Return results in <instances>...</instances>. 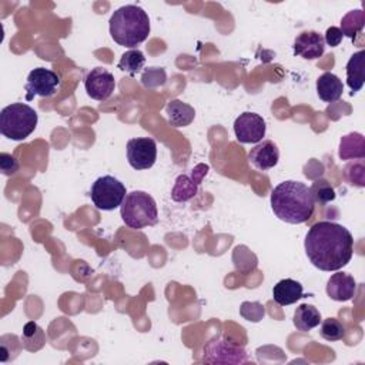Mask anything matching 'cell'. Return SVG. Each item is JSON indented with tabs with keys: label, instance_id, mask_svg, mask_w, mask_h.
<instances>
[{
	"label": "cell",
	"instance_id": "obj_1",
	"mask_svg": "<svg viewBox=\"0 0 365 365\" xmlns=\"http://www.w3.org/2000/svg\"><path fill=\"white\" fill-rule=\"evenodd\" d=\"M304 247L309 262L321 271H338L354 255L352 234L332 221L314 224L307 232Z\"/></svg>",
	"mask_w": 365,
	"mask_h": 365
},
{
	"label": "cell",
	"instance_id": "obj_2",
	"mask_svg": "<svg viewBox=\"0 0 365 365\" xmlns=\"http://www.w3.org/2000/svg\"><path fill=\"white\" fill-rule=\"evenodd\" d=\"M269 201L275 217L288 224L308 221L315 208L309 187L295 180L279 182L272 190Z\"/></svg>",
	"mask_w": 365,
	"mask_h": 365
},
{
	"label": "cell",
	"instance_id": "obj_3",
	"mask_svg": "<svg viewBox=\"0 0 365 365\" xmlns=\"http://www.w3.org/2000/svg\"><path fill=\"white\" fill-rule=\"evenodd\" d=\"M108 24L113 40L124 47H135L145 41L150 34V19L147 13L135 4L117 9L111 14Z\"/></svg>",
	"mask_w": 365,
	"mask_h": 365
},
{
	"label": "cell",
	"instance_id": "obj_4",
	"mask_svg": "<svg viewBox=\"0 0 365 365\" xmlns=\"http://www.w3.org/2000/svg\"><path fill=\"white\" fill-rule=\"evenodd\" d=\"M123 222L133 230L155 225L158 221V211L154 198L144 191H131L125 195L120 205Z\"/></svg>",
	"mask_w": 365,
	"mask_h": 365
},
{
	"label": "cell",
	"instance_id": "obj_5",
	"mask_svg": "<svg viewBox=\"0 0 365 365\" xmlns=\"http://www.w3.org/2000/svg\"><path fill=\"white\" fill-rule=\"evenodd\" d=\"M37 121L38 117L33 107L24 103H13L0 113V133L10 140L21 141L34 131Z\"/></svg>",
	"mask_w": 365,
	"mask_h": 365
},
{
	"label": "cell",
	"instance_id": "obj_6",
	"mask_svg": "<svg viewBox=\"0 0 365 365\" xmlns=\"http://www.w3.org/2000/svg\"><path fill=\"white\" fill-rule=\"evenodd\" d=\"M125 195V185L113 175L98 177L90 190L93 204L103 211H111L120 207Z\"/></svg>",
	"mask_w": 365,
	"mask_h": 365
},
{
	"label": "cell",
	"instance_id": "obj_7",
	"mask_svg": "<svg viewBox=\"0 0 365 365\" xmlns=\"http://www.w3.org/2000/svg\"><path fill=\"white\" fill-rule=\"evenodd\" d=\"M204 361L211 364H244L247 352L244 346L225 339H212L204 346Z\"/></svg>",
	"mask_w": 365,
	"mask_h": 365
},
{
	"label": "cell",
	"instance_id": "obj_8",
	"mask_svg": "<svg viewBox=\"0 0 365 365\" xmlns=\"http://www.w3.org/2000/svg\"><path fill=\"white\" fill-rule=\"evenodd\" d=\"M60 86V77L50 68L46 67H36L27 76L26 83V98L30 101L34 96L40 97H50L56 94Z\"/></svg>",
	"mask_w": 365,
	"mask_h": 365
},
{
	"label": "cell",
	"instance_id": "obj_9",
	"mask_svg": "<svg viewBox=\"0 0 365 365\" xmlns=\"http://www.w3.org/2000/svg\"><path fill=\"white\" fill-rule=\"evenodd\" d=\"M127 160L134 170H147L157 160V144L150 137H137L127 141Z\"/></svg>",
	"mask_w": 365,
	"mask_h": 365
},
{
	"label": "cell",
	"instance_id": "obj_10",
	"mask_svg": "<svg viewBox=\"0 0 365 365\" xmlns=\"http://www.w3.org/2000/svg\"><path fill=\"white\" fill-rule=\"evenodd\" d=\"M265 120L257 113H242L234 121V134L242 144H257L265 135Z\"/></svg>",
	"mask_w": 365,
	"mask_h": 365
},
{
	"label": "cell",
	"instance_id": "obj_11",
	"mask_svg": "<svg viewBox=\"0 0 365 365\" xmlns=\"http://www.w3.org/2000/svg\"><path fill=\"white\" fill-rule=\"evenodd\" d=\"M84 87L88 97L97 101H104L113 94L115 88V80L107 68L96 67L86 76Z\"/></svg>",
	"mask_w": 365,
	"mask_h": 365
},
{
	"label": "cell",
	"instance_id": "obj_12",
	"mask_svg": "<svg viewBox=\"0 0 365 365\" xmlns=\"http://www.w3.org/2000/svg\"><path fill=\"white\" fill-rule=\"evenodd\" d=\"M207 171H208V165L198 164L191 171V175H185V174L178 175L171 190V198L178 202L191 200L197 194L198 185L201 184V180L207 174Z\"/></svg>",
	"mask_w": 365,
	"mask_h": 365
},
{
	"label": "cell",
	"instance_id": "obj_13",
	"mask_svg": "<svg viewBox=\"0 0 365 365\" xmlns=\"http://www.w3.org/2000/svg\"><path fill=\"white\" fill-rule=\"evenodd\" d=\"M325 51V40L324 36L318 31L308 30L302 31L295 37L294 41V54L299 56L305 60L319 58Z\"/></svg>",
	"mask_w": 365,
	"mask_h": 365
},
{
	"label": "cell",
	"instance_id": "obj_14",
	"mask_svg": "<svg viewBox=\"0 0 365 365\" xmlns=\"http://www.w3.org/2000/svg\"><path fill=\"white\" fill-rule=\"evenodd\" d=\"M279 160V150L271 140H262L254 145L248 153V161L258 170L267 171L277 165Z\"/></svg>",
	"mask_w": 365,
	"mask_h": 365
},
{
	"label": "cell",
	"instance_id": "obj_15",
	"mask_svg": "<svg viewBox=\"0 0 365 365\" xmlns=\"http://www.w3.org/2000/svg\"><path fill=\"white\" fill-rule=\"evenodd\" d=\"M356 289V282L352 275L346 272H335L327 282V294L331 299L345 302L352 299Z\"/></svg>",
	"mask_w": 365,
	"mask_h": 365
},
{
	"label": "cell",
	"instance_id": "obj_16",
	"mask_svg": "<svg viewBox=\"0 0 365 365\" xmlns=\"http://www.w3.org/2000/svg\"><path fill=\"white\" fill-rule=\"evenodd\" d=\"M302 297H304L302 285L292 278L281 279L272 288V298L281 307L291 305L298 299H301Z\"/></svg>",
	"mask_w": 365,
	"mask_h": 365
},
{
	"label": "cell",
	"instance_id": "obj_17",
	"mask_svg": "<svg viewBox=\"0 0 365 365\" xmlns=\"http://www.w3.org/2000/svg\"><path fill=\"white\" fill-rule=\"evenodd\" d=\"M344 93V84L338 76L331 71H325L317 80V94L325 103H334L341 98Z\"/></svg>",
	"mask_w": 365,
	"mask_h": 365
},
{
	"label": "cell",
	"instance_id": "obj_18",
	"mask_svg": "<svg viewBox=\"0 0 365 365\" xmlns=\"http://www.w3.org/2000/svg\"><path fill=\"white\" fill-rule=\"evenodd\" d=\"M365 51L359 50L351 56L346 63V84L351 88V94L354 96L359 91L365 81Z\"/></svg>",
	"mask_w": 365,
	"mask_h": 365
},
{
	"label": "cell",
	"instance_id": "obj_19",
	"mask_svg": "<svg viewBox=\"0 0 365 365\" xmlns=\"http://www.w3.org/2000/svg\"><path fill=\"white\" fill-rule=\"evenodd\" d=\"M167 120L173 127H187L192 123L195 117V110L180 100H171L165 106Z\"/></svg>",
	"mask_w": 365,
	"mask_h": 365
},
{
	"label": "cell",
	"instance_id": "obj_20",
	"mask_svg": "<svg viewBox=\"0 0 365 365\" xmlns=\"http://www.w3.org/2000/svg\"><path fill=\"white\" fill-rule=\"evenodd\" d=\"M365 157V138L361 133H351L341 138L339 143V158L351 160Z\"/></svg>",
	"mask_w": 365,
	"mask_h": 365
},
{
	"label": "cell",
	"instance_id": "obj_21",
	"mask_svg": "<svg viewBox=\"0 0 365 365\" xmlns=\"http://www.w3.org/2000/svg\"><path fill=\"white\" fill-rule=\"evenodd\" d=\"M321 312L311 304H301L294 312V325L301 332H308L321 324Z\"/></svg>",
	"mask_w": 365,
	"mask_h": 365
},
{
	"label": "cell",
	"instance_id": "obj_22",
	"mask_svg": "<svg viewBox=\"0 0 365 365\" xmlns=\"http://www.w3.org/2000/svg\"><path fill=\"white\" fill-rule=\"evenodd\" d=\"M364 24H365V11L362 9H356V10L348 11L342 17L339 30L342 36H346L351 40H354L362 31Z\"/></svg>",
	"mask_w": 365,
	"mask_h": 365
},
{
	"label": "cell",
	"instance_id": "obj_23",
	"mask_svg": "<svg viewBox=\"0 0 365 365\" xmlns=\"http://www.w3.org/2000/svg\"><path fill=\"white\" fill-rule=\"evenodd\" d=\"M144 64H145V57H144L143 51L138 48H131L121 56L117 67L121 71H125L130 76H134L144 67Z\"/></svg>",
	"mask_w": 365,
	"mask_h": 365
},
{
	"label": "cell",
	"instance_id": "obj_24",
	"mask_svg": "<svg viewBox=\"0 0 365 365\" xmlns=\"http://www.w3.org/2000/svg\"><path fill=\"white\" fill-rule=\"evenodd\" d=\"M319 332L327 341H339L345 336V327L336 318H327L322 321Z\"/></svg>",
	"mask_w": 365,
	"mask_h": 365
},
{
	"label": "cell",
	"instance_id": "obj_25",
	"mask_svg": "<svg viewBox=\"0 0 365 365\" xmlns=\"http://www.w3.org/2000/svg\"><path fill=\"white\" fill-rule=\"evenodd\" d=\"M311 190V195L314 198V202H319V204H327L329 201L335 200V191L334 188L324 180H318L312 184V187H309Z\"/></svg>",
	"mask_w": 365,
	"mask_h": 365
},
{
	"label": "cell",
	"instance_id": "obj_26",
	"mask_svg": "<svg viewBox=\"0 0 365 365\" xmlns=\"http://www.w3.org/2000/svg\"><path fill=\"white\" fill-rule=\"evenodd\" d=\"M21 341L24 348L27 349L30 342H37L40 345V348L44 344V332L43 329L36 324V322H27L23 328V335H21Z\"/></svg>",
	"mask_w": 365,
	"mask_h": 365
},
{
	"label": "cell",
	"instance_id": "obj_27",
	"mask_svg": "<svg viewBox=\"0 0 365 365\" xmlns=\"http://www.w3.org/2000/svg\"><path fill=\"white\" fill-rule=\"evenodd\" d=\"M165 71L160 67H151L147 68L141 76V83L147 88H155L158 86H163L165 83Z\"/></svg>",
	"mask_w": 365,
	"mask_h": 365
},
{
	"label": "cell",
	"instance_id": "obj_28",
	"mask_svg": "<svg viewBox=\"0 0 365 365\" xmlns=\"http://www.w3.org/2000/svg\"><path fill=\"white\" fill-rule=\"evenodd\" d=\"M240 314L247 321L258 322V321H261L264 318L265 309H264V305L259 304V302H248V301H245V302L241 304Z\"/></svg>",
	"mask_w": 365,
	"mask_h": 365
},
{
	"label": "cell",
	"instance_id": "obj_29",
	"mask_svg": "<svg viewBox=\"0 0 365 365\" xmlns=\"http://www.w3.org/2000/svg\"><path fill=\"white\" fill-rule=\"evenodd\" d=\"M0 168L4 175H13L19 170V161L7 153L0 154Z\"/></svg>",
	"mask_w": 365,
	"mask_h": 365
},
{
	"label": "cell",
	"instance_id": "obj_30",
	"mask_svg": "<svg viewBox=\"0 0 365 365\" xmlns=\"http://www.w3.org/2000/svg\"><path fill=\"white\" fill-rule=\"evenodd\" d=\"M342 37H344V36H342L339 27L331 26V27L327 29V33H325L324 40H325V43H327L328 46L336 47V46H339V43L342 41Z\"/></svg>",
	"mask_w": 365,
	"mask_h": 365
}]
</instances>
